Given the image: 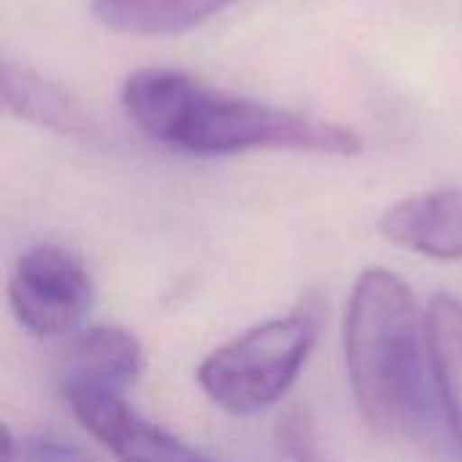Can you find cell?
I'll return each mask as SVG.
<instances>
[{"label": "cell", "instance_id": "10", "mask_svg": "<svg viewBox=\"0 0 462 462\" xmlns=\"http://www.w3.org/2000/svg\"><path fill=\"white\" fill-rule=\"evenodd\" d=\"M425 314L436 395L462 455V300L439 292Z\"/></svg>", "mask_w": 462, "mask_h": 462}, {"label": "cell", "instance_id": "11", "mask_svg": "<svg viewBox=\"0 0 462 462\" xmlns=\"http://www.w3.org/2000/svg\"><path fill=\"white\" fill-rule=\"evenodd\" d=\"M276 441L290 462H325L317 439V425L303 406H295L282 414V420L276 422Z\"/></svg>", "mask_w": 462, "mask_h": 462}, {"label": "cell", "instance_id": "3", "mask_svg": "<svg viewBox=\"0 0 462 462\" xmlns=\"http://www.w3.org/2000/svg\"><path fill=\"white\" fill-rule=\"evenodd\" d=\"M322 328V303L309 298L284 317H273L217 346L198 368L206 398L233 417H252L276 406L303 371Z\"/></svg>", "mask_w": 462, "mask_h": 462}, {"label": "cell", "instance_id": "13", "mask_svg": "<svg viewBox=\"0 0 462 462\" xmlns=\"http://www.w3.org/2000/svg\"><path fill=\"white\" fill-rule=\"evenodd\" d=\"M3 462H19V441L11 428H3Z\"/></svg>", "mask_w": 462, "mask_h": 462}, {"label": "cell", "instance_id": "6", "mask_svg": "<svg viewBox=\"0 0 462 462\" xmlns=\"http://www.w3.org/2000/svg\"><path fill=\"white\" fill-rule=\"evenodd\" d=\"M387 241L401 249L436 257H462V189H433L398 200L379 222Z\"/></svg>", "mask_w": 462, "mask_h": 462}, {"label": "cell", "instance_id": "4", "mask_svg": "<svg viewBox=\"0 0 462 462\" xmlns=\"http://www.w3.org/2000/svg\"><path fill=\"white\" fill-rule=\"evenodd\" d=\"M95 300L84 260L57 244H35L19 254L8 279V303L16 322L41 338L81 328Z\"/></svg>", "mask_w": 462, "mask_h": 462}, {"label": "cell", "instance_id": "5", "mask_svg": "<svg viewBox=\"0 0 462 462\" xmlns=\"http://www.w3.org/2000/svg\"><path fill=\"white\" fill-rule=\"evenodd\" d=\"M60 393L79 425L100 441L116 462H198L192 447L141 417L125 398V390L62 382Z\"/></svg>", "mask_w": 462, "mask_h": 462}, {"label": "cell", "instance_id": "9", "mask_svg": "<svg viewBox=\"0 0 462 462\" xmlns=\"http://www.w3.org/2000/svg\"><path fill=\"white\" fill-rule=\"evenodd\" d=\"M238 0H92L97 24L116 35L162 38L187 32Z\"/></svg>", "mask_w": 462, "mask_h": 462}, {"label": "cell", "instance_id": "8", "mask_svg": "<svg viewBox=\"0 0 462 462\" xmlns=\"http://www.w3.org/2000/svg\"><path fill=\"white\" fill-rule=\"evenodd\" d=\"M143 368L141 341L114 325H97L81 330L62 355V382H84L100 387L127 390Z\"/></svg>", "mask_w": 462, "mask_h": 462}, {"label": "cell", "instance_id": "14", "mask_svg": "<svg viewBox=\"0 0 462 462\" xmlns=\"http://www.w3.org/2000/svg\"><path fill=\"white\" fill-rule=\"evenodd\" d=\"M198 462H206V460H198Z\"/></svg>", "mask_w": 462, "mask_h": 462}, {"label": "cell", "instance_id": "7", "mask_svg": "<svg viewBox=\"0 0 462 462\" xmlns=\"http://www.w3.org/2000/svg\"><path fill=\"white\" fill-rule=\"evenodd\" d=\"M3 106L11 116L43 130H54L60 135H97L95 119L76 95L24 65H3Z\"/></svg>", "mask_w": 462, "mask_h": 462}, {"label": "cell", "instance_id": "1", "mask_svg": "<svg viewBox=\"0 0 462 462\" xmlns=\"http://www.w3.org/2000/svg\"><path fill=\"white\" fill-rule=\"evenodd\" d=\"M130 122L152 141L200 157L309 152L349 157L363 138L338 122L230 95L176 68H141L122 84Z\"/></svg>", "mask_w": 462, "mask_h": 462}, {"label": "cell", "instance_id": "12", "mask_svg": "<svg viewBox=\"0 0 462 462\" xmlns=\"http://www.w3.org/2000/svg\"><path fill=\"white\" fill-rule=\"evenodd\" d=\"M19 462H95V457L68 439L43 433L19 441Z\"/></svg>", "mask_w": 462, "mask_h": 462}, {"label": "cell", "instance_id": "2", "mask_svg": "<svg viewBox=\"0 0 462 462\" xmlns=\"http://www.w3.org/2000/svg\"><path fill=\"white\" fill-rule=\"evenodd\" d=\"M344 357L363 420L387 436L414 433L430 411L433 363L428 314L387 268L357 276L344 317Z\"/></svg>", "mask_w": 462, "mask_h": 462}]
</instances>
